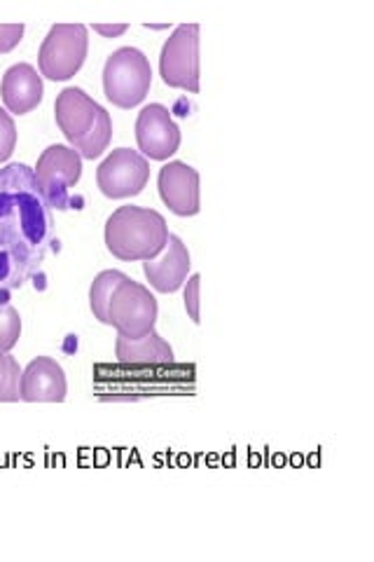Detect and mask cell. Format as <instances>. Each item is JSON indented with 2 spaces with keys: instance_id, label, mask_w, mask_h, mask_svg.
I'll list each match as a JSON object with an SVG mask.
<instances>
[{
  "instance_id": "cell-10",
  "label": "cell",
  "mask_w": 374,
  "mask_h": 562,
  "mask_svg": "<svg viewBox=\"0 0 374 562\" xmlns=\"http://www.w3.org/2000/svg\"><path fill=\"white\" fill-rule=\"evenodd\" d=\"M159 195L175 216L200 214V173L185 162H169L159 169Z\"/></svg>"
},
{
  "instance_id": "cell-2",
  "label": "cell",
  "mask_w": 374,
  "mask_h": 562,
  "mask_svg": "<svg viewBox=\"0 0 374 562\" xmlns=\"http://www.w3.org/2000/svg\"><path fill=\"white\" fill-rule=\"evenodd\" d=\"M169 225L155 209L120 206L105 223V246L120 260H152L167 249Z\"/></svg>"
},
{
  "instance_id": "cell-22",
  "label": "cell",
  "mask_w": 374,
  "mask_h": 562,
  "mask_svg": "<svg viewBox=\"0 0 374 562\" xmlns=\"http://www.w3.org/2000/svg\"><path fill=\"white\" fill-rule=\"evenodd\" d=\"M24 38V24H0V55H8Z\"/></svg>"
},
{
  "instance_id": "cell-9",
  "label": "cell",
  "mask_w": 374,
  "mask_h": 562,
  "mask_svg": "<svg viewBox=\"0 0 374 562\" xmlns=\"http://www.w3.org/2000/svg\"><path fill=\"white\" fill-rule=\"evenodd\" d=\"M136 140L140 153L150 160H169L181 148V130H178L167 105L150 103L138 113Z\"/></svg>"
},
{
  "instance_id": "cell-21",
  "label": "cell",
  "mask_w": 374,
  "mask_h": 562,
  "mask_svg": "<svg viewBox=\"0 0 374 562\" xmlns=\"http://www.w3.org/2000/svg\"><path fill=\"white\" fill-rule=\"evenodd\" d=\"M200 286H202V277L192 274L188 279V289H185V307L194 324H200Z\"/></svg>"
},
{
  "instance_id": "cell-7",
  "label": "cell",
  "mask_w": 374,
  "mask_h": 562,
  "mask_svg": "<svg viewBox=\"0 0 374 562\" xmlns=\"http://www.w3.org/2000/svg\"><path fill=\"white\" fill-rule=\"evenodd\" d=\"M33 173L49 209L66 211L70 206V190L78 186L82 176V157L70 146H49L43 150Z\"/></svg>"
},
{
  "instance_id": "cell-12",
  "label": "cell",
  "mask_w": 374,
  "mask_h": 562,
  "mask_svg": "<svg viewBox=\"0 0 374 562\" xmlns=\"http://www.w3.org/2000/svg\"><path fill=\"white\" fill-rule=\"evenodd\" d=\"M66 392V373L55 359L38 357L22 371V401L26 403H61Z\"/></svg>"
},
{
  "instance_id": "cell-1",
  "label": "cell",
  "mask_w": 374,
  "mask_h": 562,
  "mask_svg": "<svg viewBox=\"0 0 374 562\" xmlns=\"http://www.w3.org/2000/svg\"><path fill=\"white\" fill-rule=\"evenodd\" d=\"M55 249L52 209L29 165L0 169V293L22 289Z\"/></svg>"
},
{
  "instance_id": "cell-18",
  "label": "cell",
  "mask_w": 374,
  "mask_h": 562,
  "mask_svg": "<svg viewBox=\"0 0 374 562\" xmlns=\"http://www.w3.org/2000/svg\"><path fill=\"white\" fill-rule=\"evenodd\" d=\"M22 398V368L10 351H0V403Z\"/></svg>"
},
{
  "instance_id": "cell-3",
  "label": "cell",
  "mask_w": 374,
  "mask_h": 562,
  "mask_svg": "<svg viewBox=\"0 0 374 562\" xmlns=\"http://www.w3.org/2000/svg\"><path fill=\"white\" fill-rule=\"evenodd\" d=\"M152 85L148 57L136 47H120L103 68V90L117 109H134L144 101Z\"/></svg>"
},
{
  "instance_id": "cell-8",
  "label": "cell",
  "mask_w": 374,
  "mask_h": 562,
  "mask_svg": "<svg viewBox=\"0 0 374 562\" xmlns=\"http://www.w3.org/2000/svg\"><path fill=\"white\" fill-rule=\"evenodd\" d=\"M150 181V165L144 155L132 148H117L99 165L97 183L105 198H136Z\"/></svg>"
},
{
  "instance_id": "cell-20",
  "label": "cell",
  "mask_w": 374,
  "mask_h": 562,
  "mask_svg": "<svg viewBox=\"0 0 374 562\" xmlns=\"http://www.w3.org/2000/svg\"><path fill=\"white\" fill-rule=\"evenodd\" d=\"M14 146H16L14 120L5 109H0V165L10 160Z\"/></svg>"
},
{
  "instance_id": "cell-17",
  "label": "cell",
  "mask_w": 374,
  "mask_h": 562,
  "mask_svg": "<svg viewBox=\"0 0 374 562\" xmlns=\"http://www.w3.org/2000/svg\"><path fill=\"white\" fill-rule=\"evenodd\" d=\"M113 138V120L109 115V111H101L97 125L92 127V132L87 134L84 140L76 146V150L80 153L82 160H97V157L103 155V150H109Z\"/></svg>"
},
{
  "instance_id": "cell-16",
  "label": "cell",
  "mask_w": 374,
  "mask_h": 562,
  "mask_svg": "<svg viewBox=\"0 0 374 562\" xmlns=\"http://www.w3.org/2000/svg\"><path fill=\"white\" fill-rule=\"evenodd\" d=\"M124 277L127 274L120 270H105L94 279L92 289H89V305H92V312L101 324L109 322V307L113 301V293Z\"/></svg>"
},
{
  "instance_id": "cell-19",
  "label": "cell",
  "mask_w": 374,
  "mask_h": 562,
  "mask_svg": "<svg viewBox=\"0 0 374 562\" xmlns=\"http://www.w3.org/2000/svg\"><path fill=\"white\" fill-rule=\"evenodd\" d=\"M22 336V316L10 303H0V351H10Z\"/></svg>"
},
{
  "instance_id": "cell-6",
  "label": "cell",
  "mask_w": 374,
  "mask_h": 562,
  "mask_svg": "<svg viewBox=\"0 0 374 562\" xmlns=\"http://www.w3.org/2000/svg\"><path fill=\"white\" fill-rule=\"evenodd\" d=\"M159 74L169 87L185 90L190 94L200 92V26H178L162 47L159 57Z\"/></svg>"
},
{
  "instance_id": "cell-23",
  "label": "cell",
  "mask_w": 374,
  "mask_h": 562,
  "mask_svg": "<svg viewBox=\"0 0 374 562\" xmlns=\"http://www.w3.org/2000/svg\"><path fill=\"white\" fill-rule=\"evenodd\" d=\"M94 29H97L99 33H103V35H109V38H113V35H120V33L127 31V26H124V24H120V26H103V24H97Z\"/></svg>"
},
{
  "instance_id": "cell-15",
  "label": "cell",
  "mask_w": 374,
  "mask_h": 562,
  "mask_svg": "<svg viewBox=\"0 0 374 562\" xmlns=\"http://www.w3.org/2000/svg\"><path fill=\"white\" fill-rule=\"evenodd\" d=\"M115 351H117V361L124 366L162 368L173 363V349L157 330H150L144 338L117 336Z\"/></svg>"
},
{
  "instance_id": "cell-4",
  "label": "cell",
  "mask_w": 374,
  "mask_h": 562,
  "mask_svg": "<svg viewBox=\"0 0 374 562\" xmlns=\"http://www.w3.org/2000/svg\"><path fill=\"white\" fill-rule=\"evenodd\" d=\"M157 301L148 286L124 277L113 293L109 307V322L124 338H144L157 324Z\"/></svg>"
},
{
  "instance_id": "cell-11",
  "label": "cell",
  "mask_w": 374,
  "mask_h": 562,
  "mask_svg": "<svg viewBox=\"0 0 374 562\" xmlns=\"http://www.w3.org/2000/svg\"><path fill=\"white\" fill-rule=\"evenodd\" d=\"M101 111L103 105H99L92 97L84 94L80 87H66V90L57 97V103H55L57 125L68 138L70 148H76L80 140H84L87 134L92 132Z\"/></svg>"
},
{
  "instance_id": "cell-5",
  "label": "cell",
  "mask_w": 374,
  "mask_h": 562,
  "mask_svg": "<svg viewBox=\"0 0 374 562\" xmlns=\"http://www.w3.org/2000/svg\"><path fill=\"white\" fill-rule=\"evenodd\" d=\"M89 49L87 26L82 24H55L41 47L38 66L47 80L64 82L73 78L82 68Z\"/></svg>"
},
{
  "instance_id": "cell-14",
  "label": "cell",
  "mask_w": 374,
  "mask_h": 562,
  "mask_svg": "<svg viewBox=\"0 0 374 562\" xmlns=\"http://www.w3.org/2000/svg\"><path fill=\"white\" fill-rule=\"evenodd\" d=\"M5 109L14 115H26L38 109L43 101V78L31 64H16L5 70L3 85H0Z\"/></svg>"
},
{
  "instance_id": "cell-13",
  "label": "cell",
  "mask_w": 374,
  "mask_h": 562,
  "mask_svg": "<svg viewBox=\"0 0 374 562\" xmlns=\"http://www.w3.org/2000/svg\"><path fill=\"white\" fill-rule=\"evenodd\" d=\"M190 254L188 246L178 235H169L167 251L162 258H152L144 262V272L150 286L159 293H175L181 289L190 274Z\"/></svg>"
}]
</instances>
